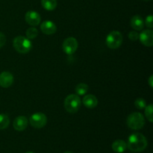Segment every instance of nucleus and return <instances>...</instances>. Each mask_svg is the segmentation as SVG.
Returning a JSON list of instances; mask_svg holds the SVG:
<instances>
[{
  "label": "nucleus",
  "instance_id": "nucleus-1",
  "mask_svg": "<svg viewBox=\"0 0 153 153\" xmlns=\"http://www.w3.org/2000/svg\"><path fill=\"white\" fill-rule=\"evenodd\" d=\"M127 147L132 152H143L148 146V141L146 137L141 133L131 134L128 138Z\"/></svg>",
  "mask_w": 153,
  "mask_h": 153
},
{
  "label": "nucleus",
  "instance_id": "nucleus-2",
  "mask_svg": "<svg viewBox=\"0 0 153 153\" xmlns=\"http://www.w3.org/2000/svg\"><path fill=\"white\" fill-rule=\"evenodd\" d=\"M13 48L16 52L20 54H27L32 48L31 40L23 36H18L13 39Z\"/></svg>",
  "mask_w": 153,
  "mask_h": 153
},
{
  "label": "nucleus",
  "instance_id": "nucleus-3",
  "mask_svg": "<svg viewBox=\"0 0 153 153\" xmlns=\"http://www.w3.org/2000/svg\"><path fill=\"white\" fill-rule=\"evenodd\" d=\"M128 128L132 130L141 129L145 125V118L140 112H133L130 114L126 120Z\"/></svg>",
  "mask_w": 153,
  "mask_h": 153
},
{
  "label": "nucleus",
  "instance_id": "nucleus-4",
  "mask_svg": "<svg viewBox=\"0 0 153 153\" xmlns=\"http://www.w3.org/2000/svg\"><path fill=\"white\" fill-rule=\"evenodd\" d=\"M81 99L76 94H70L64 100V108L66 111L70 114H75L79 110L81 107Z\"/></svg>",
  "mask_w": 153,
  "mask_h": 153
},
{
  "label": "nucleus",
  "instance_id": "nucleus-5",
  "mask_svg": "<svg viewBox=\"0 0 153 153\" xmlns=\"http://www.w3.org/2000/svg\"><path fill=\"white\" fill-rule=\"evenodd\" d=\"M105 41L108 47L112 49H116L122 45L123 37L120 31H113L108 34Z\"/></svg>",
  "mask_w": 153,
  "mask_h": 153
},
{
  "label": "nucleus",
  "instance_id": "nucleus-6",
  "mask_svg": "<svg viewBox=\"0 0 153 153\" xmlns=\"http://www.w3.org/2000/svg\"><path fill=\"white\" fill-rule=\"evenodd\" d=\"M29 122L31 126L35 128H41L47 123V117L41 112H37L31 115L29 118Z\"/></svg>",
  "mask_w": 153,
  "mask_h": 153
},
{
  "label": "nucleus",
  "instance_id": "nucleus-7",
  "mask_svg": "<svg viewBox=\"0 0 153 153\" xmlns=\"http://www.w3.org/2000/svg\"><path fill=\"white\" fill-rule=\"evenodd\" d=\"M78 41L76 38L73 37H67V39L64 40L62 44V49L63 51L65 52L67 55H73L74 52L78 49Z\"/></svg>",
  "mask_w": 153,
  "mask_h": 153
},
{
  "label": "nucleus",
  "instance_id": "nucleus-8",
  "mask_svg": "<svg viewBox=\"0 0 153 153\" xmlns=\"http://www.w3.org/2000/svg\"><path fill=\"white\" fill-rule=\"evenodd\" d=\"M140 43L145 46L151 47L153 45V31L151 29L143 30L139 34V39Z\"/></svg>",
  "mask_w": 153,
  "mask_h": 153
},
{
  "label": "nucleus",
  "instance_id": "nucleus-9",
  "mask_svg": "<svg viewBox=\"0 0 153 153\" xmlns=\"http://www.w3.org/2000/svg\"><path fill=\"white\" fill-rule=\"evenodd\" d=\"M25 19L27 23L32 26H37L41 21L40 15L34 10H29L26 12L25 15Z\"/></svg>",
  "mask_w": 153,
  "mask_h": 153
},
{
  "label": "nucleus",
  "instance_id": "nucleus-10",
  "mask_svg": "<svg viewBox=\"0 0 153 153\" xmlns=\"http://www.w3.org/2000/svg\"><path fill=\"white\" fill-rule=\"evenodd\" d=\"M13 76L10 72H2L0 73V86L4 88H9L13 84Z\"/></svg>",
  "mask_w": 153,
  "mask_h": 153
},
{
  "label": "nucleus",
  "instance_id": "nucleus-11",
  "mask_svg": "<svg viewBox=\"0 0 153 153\" xmlns=\"http://www.w3.org/2000/svg\"><path fill=\"white\" fill-rule=\"evenodd\" d=\"M40 29L43 34H47V35H52L56 32L57 26L52 21L46 20L41 23Z\"/></svg>",
  "mask_w": 153,
  "mask_h": 153
},
{
  "label": "nucleus",
  "instance_id": "nucleus-12",
  "mask_svg": "<svg viewBox=\"0 0 153 153\" xmlns=\"http://www.w3.org/2000/svg\"><path fill=\"white\" fill-rule=\"evenodd\" d=\"M13 128L18 131H24L28 126V119L25 116H19L13 121Z\"/></svg>",
  "mask_w": 153,
  "mask_h": 153
},
{
  "label": "nucleus",
  "instance_id": "nucleus-13",
  "mask_svg": "<svg viewBox=\"0 0 153 153\" xmlns=\"http://www.w3.org/2000/svg\"><path fill=\"white\" fill-rule=\"evenodd\" d=\"M82 102H83L84 105L88 108H94L98 105V100L93 94H88L84 97Z\"/></svg>",
  "mask_w": 153,
  "mask_h": 153
},
{
  "label": "nucleus",
  "instance_id": "nucleus-14",
  "mask_svg": "<svg viewBox=\"0 0 153 153\" xmlns=\"http://www.w3.org/2000/svg\"><path fill=\"white\" fill-rule=\"evenodd\" d=\"M131 26L132 28L137 31H141L144 26V22H143V19L139 15H135V16H132L131 19Z\"/></svg>",
  "mask_w": 153,
  "mask_h": 153
},
{
  "label": "nucleus",
  "instance_id": "nucleus-15",
  "mask_svg": "<svg viewBox=\"0 0 153 153\" xmlns=\"http://www.w3.org/2000/svg\"><path fill=\"white\" fill-rule=\"evenodd\" d=\"M112 149L114 152L117 153H123L126 151L127 148V144L124 140H117L112 143Z\"/></svg>",
  "mask_w": 153,
  "mask_h": 153
},
{
  "label": "nucleus",
  "instance_id": "nucleus-16",
  "mask_svg": "<svg viewBox=\"0 0 153 153\" xmlns=\"http://www.w3.org/2000/svg\"><path fill=\"white\" fill-rule=\"evenodd\" d=\"M41 4L43 8L49 11L54 10L57 7V0H41Z\"/></svg>",
  "mask_w": 153,
  "mask_h": 153
},
{
  "label": "nucleus",
  "instance_id": "nucleus-17",
  "mask_svg": "<svg viewBox=\"0 0 153 153\" xmlns=\"http://www.w3.org/2000/svg\"><path fill=\"white\" fill-rule=\"evenodd\" d=\"M88 91V85L85 83H80L76 85L75 88V91L76 93V95L83 96L87 94Z\"/></svg>",
  "mask_w": 153,
  "mask_h": 153
},
{
  "label": "nucleus",
  "instance_id": "nucleus-18",
  "mask_svg": "<svg viewBox=\"0 0 153 153\" xmlns=\"http://www.w3.org/2000/svg\"><path fill=\"white\" fill-rule=\"evenodd\" d=\"M10 124V119L8 116L4 114H0V130L5 129Z\"/></svg>",
  "mask_w": 153,
  "mask_h": 153
},
{
  "label": "nucleus",
  "instance_id": "nucleus-19",
  "mask_svg": "<svg viewBox=\"0 0 153 153\" xmlns=\"http://www.w3.org/2000/svg\"><path fill=\"white\" fill-rule=\"evenodd\" d=\"M25 34H26L27 38H28L29 40H33L38 35V30L34 27H31L26 30Z\"/></svg>",
  "mask_w": 153,
  "mask_h": 153
},
{
  "label": "nucleus",
  "instance_id": "nucleus-20",
  "mask_svg": "<svg viewBox=\"0 0 153 153\" xmlns=\"http://www.w3.org/2000/svg\"><path fill=\"white\" fill-rule=\"evenodd\" d=\"M152 111H153V106L152 104H149V105H146L145 107V116L147 118L148 120L150 123H152Z\"/></svg>",
  "mask_w": 153,
  "mask_h": 153
},
{
  "label": "nucleus",
  "instance_id": "nucleus-21",
  "mask_svg": "<svg viewBox=\"0 0 153 153\" xmlns=\"http://www.w3.org/2000/svg\"><path fill=\"white\" fill-rule=\"evenodd\" d=\"M134 105L139 110H142L144 109L145 107L146 106V102L145 101L144 99L143 98H137V100L134 101Z\"/></svg>",
  "mask_w": 153,
  "mask_h": 153
},
{
  "label": "nucleus",
  "instance_id": "nucleus-22",
  "mask_svg": "<svg viewBox=\"0 0 153 153\" xmlns=\"http://www.w3.org/2000/svg\"><path fill=\"white\" fill-rule=\"evenodd\" d=\"M145 24L149 28H152L153 27V16L152 14L146 16L145 19Z\"/></svg>",
  "mask_w": 153,
  "mask_h": 153
},
{
  "label": "nucleus",
  "instance_id": "nucleus-23",
  "mask_svg": "<svg viewBox=\"0 0 153 153\" xmlns=\"http://www.w3.org/2000/svg\"><path fill=\"white\" fill-rule=\"evenodd\" d=\"M128 37L131 41H136L139 39V34L136 31H130L128 34Z\"/></svg>",
  "mask_w": 153,
  "mask_h": 153
},
{
  "label": "nucleus",
  "instance_id": "nucleus-24",
  "mask_svg": "<svg viewBox=\"0 0 153 153\" xmlns=\"http://www.w3.org/2000/svg\"><path fill=\"white\" fill-rule=\"evenodd\" d=\"M5 43H6L5 35H4L2 32L0 31V48L2 47V46L5 44Z\"/></svg>",
  "mask_w": 153,
  "mask_h": 153
},
{
  "label": "nucleus",
  "instance_id": "nucleus-25",
  "mask_svg": "<svg viewBox=\"0 0 153 153\" xmlns=\"http://www.w3.org/2000/svg\"><path fill=\"white\" fill-rule=\"evenodd\" d=\"M148 84H149V87H150L151 88H153V76L152 75H151L150 77L149 78V80H148Z\"/></svg>",
  "mask_w": 153,
  "mask_h": 153
},
{
  "label": "nucleus",
  "instance_id": "nucleus-26",
  "mask_svg": "<svg viewBox=\"0 0 153 153\" xmlns=\"http://www.w3.org/2000/svg\"><path fill=\"white\" fill-rule=\"evenodd\" d=\"M64 153H73V152H70V151H66V152H64Z\"/></svg>",
  "mask_w": 153,
  "mask_h": 153
},
{
  "label": "nucleus",
  "instance_id": "nucleus-27",
  "mask_svg": "<svg viewBox=\"0 0 153 153\" xmlns=\"http://www.w3.org/2000/svg\"><path fill=\"white\" fill-rule=\"evenodd\" d=\"M143 1H151V0H143Z\"/></svg>",
  "mask_w": 153,
  "mask_h": 153
},
{
  "label": "nucleus",
  "instance_id": "nucleus-28",
  "mask_svg": "<svg viewBox=\"0 0 153 153\" xmlns=\"http://www.w3.org/2000/svg\"><path fill=\"white\" fill-rule=\"evenodd\" d=\"M25 153H34L33 152H25Z\"/></svg>",
  "mask_w": 153,
  "mask_h": 153
}]
</instances>
